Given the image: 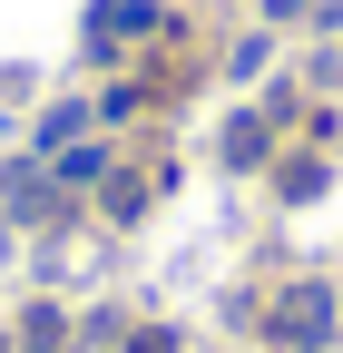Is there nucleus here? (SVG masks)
<instances>
[{"mask_svg": "<svg viewBox=\"0 0 343 353\" xmlns=\"http://www.w3.org/2000/svg\"><path fill=\"white\" fill-rule=\"evenodd\" d=\"M265 10H275V20H294V10H304V0H265Z\"/></svg>", "mask_w": 343, "mask_h": 353, "instance_id": "20e7f679", "label": "nucleus"}, {"mask_svg": "<svg viewBox=\"0 0 343 353\" xmlns=\"http://www.w3.org/2000/svg\"><path fill=\"white\" fill-rule=\"evenodd\" d=\"M255 157H265V118H236L226 128V167H255Z\"/></svg>", "mask_w": 343, "mask_h": 353, "instance_id": "f03ea898", "label": "nucleus"}, {"mask_svg": "<svg viewBox=\"0 0 343 353\" xmlns=\"http://www.w3.org/2000/svg\"><path fill=\"white\" fill-rule=\"evenodd\" d=\"M147 206V176H108V216H138Z\"/></svg>", "mask_w": 343, "mask_h": 353, "instance_id": "7ed1b4c3", "label": "nucleus"}, {"mask_svg": "<svg viewBox=\"0 0 343 353\" xmlns=\"http://www.w3.org/2000/svg\"><path fill=\"white\" fill-rule=\"evenodd\" d=\"M265 334H275L284 353H304V343L324 353V343H333V294H324V285H284V294H275V324H265Z\"/></svg>", "mask_w": 343, "mask_h": 353, "instance_id": "f257e3e1", "label": "nucleus"}]
</instances>
